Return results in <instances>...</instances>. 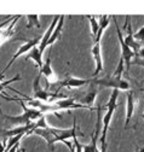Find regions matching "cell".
<instances>
[{"label": "cell", "mask_w": 144, "mask_h": 152, "mask_svg": "<svg viewBox=\"0 0 144 152\" xmlns=\"http://www.w3.org/2000/svg\"><path fill=\"white\" fill-rule=\"evenodd\" d=\"M74 124L70 129H57V128H52V127H46V128H35V129H32L29 130L26 135H30V134H37V135H40L43 137L46 142H47V146L51 148V151L55 150L53 147V144L57 142V141H67L68 139H74V138H78V135L80 137H85V134L82 133H78L76 132V120L74 118Z\"/></svg>", "instance_id": "obj_1"}, {"label": "cell", "mask_w": 144, "mask_h": 152, "mask_svg": "<svg viewBox=\"0 0 144 152\" xmlns=\"http://www.w3.org/2000/svg\"><path fill=\"white\" fill-rule=\"evenodd\" d=\"M92 85H99L103 87H110L113 89H122V91H130L131 89V85L129 83V81L123 80L122 77H116L114 75H107L104 77L97 79L93 77L92 79Z\"/></svg>", "instance_id": "obj_2"}, {"label": "cell", "mask_w": 144, "mask_h": 152, "mask_svg": "<svg viewBox=\"0 0 144 152\" xmlns=\"http://www.w3.org/2000/svg\"><path fill=\"white\" fill-rule=\"evenodd\" d=\"M40 79H41V75L39 74L38 76H35V79L33 81V91H34L33 99H37V100H40V102L50 104V103H53V100L57 99V98H61V99L65 98V96H63V94H60V96H57L56 93L50 94L45 88H41Z\"/></svg>", "instance_id": "obj_3"}, {"label": "cell", "mask_w": 144, "mask_h": 152, "mask_svg": "<svg viewBox=\"0 0 144 152\" xmlns=\"http://www.w3.org/2000/svg\"><path fill=\"white\" fill-rule=\"evenodd\" d=\"M112 20H114L115 22V27H116V33H118V37H119V42L121 45V58L123 59V62L126 63V71L130 70V66H131V63H132V58H134L136 54L133 53V51L125 44L123 41V35L118 26V22H116V18L115 16H112Z\"/></svg>", "instance_id": "obj_4"}, {"label": "cell", "mask_w": 144, "mask_h": 152, "mask_svg": "<svg viewBox=\"0 0 144 152\" xmlns=\"http://www.w3.org/2000/svg\"><path fill=\"white\" fill-rule=\"evenodd\" d=\"M123 29L127 30V34H126V37H123L125 44L127 45L134 54L138 53V51L140 50V44H138L134 39H133V33H132V26H131V16H126V21L123 24Z\"/></svg>", "instance_id": "obj_5"}, {"label": "cell", "mask_w": 144, "mask_h": 152, "mask_svg": "<svg viewBox=\"0 0 144 152\" xmlns=\"http://www.w3.org/2000/svg\"><path fill=\"white\" fill-rule=\"evenodd\" d=\"M40 39H41V37H34V39H29V40H27L26 41V44L24 45H22V46H20V48L18 50H17V52L13 54V57H12V59L7 63V65L4 68V70H3V72H5L12 64H13V62L17 59V58H18V57L20 56H22V54H24V53H28L32 48H34L35 46H38V44L40 42Z\"/></svg>", "instance_id": "obj_6"}, {"label": "cell", "mask_w": 144, "mask_h": 152, "mask_svg": "<svg viewBox=\"0 0 144 152\" xmlns=\"http://www.w3.org/2000/svg\"><path fill=\"white\" fill-rule=\"evenodd\" d=\"M116 107H109L107 109V112L104 115V118H103V128H102V132H101V144H102V150L101 152H105L107 151V145H105V138H107V132H108V128H109V123L113 118V115L115 112Z\"/></svg>", "instance_id": "obj_7"}, {"label": "cell", "mask_w": 144, "mask_h": 152, "mask_svg": "<svg viewBox=\"0 0 144 152\" xmlns=\"http://www.w3.org/2000/svg\"><path fill=\"white\" fill-rule=\"evenodd\" d=\"M92 83V79H78V77H73V76H69L65 80L61 81L60 82V87L58 89L63 88V87H67V88H79V87H82V86H86V85H90Z\"/></svg>", "instance_id": "obj_8"}, {"label": "cell", "mask_w": 144, "mask_h": 152, "mask_svg": "<svg viewBox=\"0 0 144 152\" xmlns=\"http://www.w3.org/2000/svg\"><path fill=\"white\" fill-rule=\"evenodd\" d=\"M40 75H44L46 77V91L48 89V87L51 86V83H55L57 82V79H56V75L52 70V66H51V57L48 56V58L46 59V62L43 64L41 69H40Z\"/></svg>", "instance_id": "obj_9"}, {"label": "cell", "mask_w": 144, "mask_h": 152, "mask_svg": "<svg viewBox=\"0 0 144 152\" xmlns=\"http://www.w3.org/2000/svg\"><path fill=\"white\" fill-rule=\"evenodd\" d=\"M58 21H60V16H53V20H52V22H51V26L48 27V29L45 31V34L43 35V37L40 39V42H39V51H40L41 54L44 53L45 48L47 47V42H48V40H50V37H51L53 30H55V28H56Z\"/></svg>", "instance_id": "obj_10"}, {"label": "cell", "mask_w": 144, "mask_h": 152, "mask_svg": "<svg viewBox=\"0 0 144 152\" xmlns=\"http://www.w3.org/2000/svg\"><path fill=\"white\" fill-rule=\"evenodd\" d=\"M126 99H127V104H126V121H125V129L129 127L130 121L133 116L134 112V106H136V102H134V96L132 91H127L126 93Z\"/></svg>", "instance_id": "obj_11"}, {"label": "cell", "mask_w": 144, "mask_h": 152, "mask_svg": "<svg viewBox=\"0 0 144 152\" xmlns=\"http://www.w3.org/2000/svg\"><path fill=\"white\" fill-rule=\"evenodd\" d=\"M93 59L96 63V69L93 71V77H97V75L103 70V59H102V54H101V42L99 44H93V47L91 50Z\"/></svg>", "instance_id": "obj_12"}, {"label": "cell", "mask_w": 144, "mask_h": 152, "mask_svg": "<svg viewBox=\"0 0 144 152\" xmlns=\"http://www.w3.org/2000/svg\"><path fill=\"white\" fill-rule=\"evenodd\" d=\"M22 16H20V15H17V16H15V18L12 20V22L9 24V27H6V28H3L1 30H0V46L1 45H4L9 39H10V36L13 34V29H15V26H16V23H17V21L20 20Z\"/></svg>", "instance_id": "obj_13"}, {"label": "cell", "mask_w": 144, "mask_h": 152, "mask_svg": "<svg viewBox=\"0 0 144 152\" xmlns=\"http://www.w3.org/2000/svg\"><path fill=\"white\" fill-rule=\"evenodd\" d=\"M33 128H34V122L29 126H20L13 129H5V130H3V135H4V138H12L16 135H20V134H27Z\"/></svg>", "instance_id": "obj_14"}, {"label": "cell", "mask_w": 144, "mask_h": 152, "mask_svg": "<svg viewBox=\"0 0 144 152\" xmlns=\"http://www.w3.org/2000/svg\"><path fill=\"white\" fill-rule=\"evenodd\" d=\"M110 20H112V16H107V15L101 16L99 29H98V33H97V35H96V39L93 40L95 44H99V42H101V39H102V36H103V33H104L105 28L108 27V24H109Z\"/></svg>", "instance_id": "obj_15"}, {"label": "cell", "mask_w": 144, "mask_h": 152, "mask_svg": "<svg viewBox=\"0 0 144 152\" xmlns=\"http://www.w3.org/2000/svg\"><path fill=\"white\" fill-rule=\"evenodd\" d=\"M28 59H33L35 63L38 64V66L41 69V66H43V54L40 53V51H39V47L38 46H35L34 48H32L28 53H27V57H26V61H28Z\"/></svg>", "instance_id": "obj_16"}, {"label": "cell", "mask_w": 144, "mask_h": 152, "mask_svg": "<svg viewBox=\"0 0 144 152\" xmlns=\"http://www.w3.org/2000/svg\"><path fill=\"white\" fill-rule=\"evenodd\" d=\"M64 17H65V16H60V21H58V23H57L55 30H53V33H52V35H51V37H50V40H48V42H47V46L53 45L57 39H60V35H61V33H62V30H63Z\"/></svg>", "instance_id": "obj_17"}, {"label": "cell", "mask_w": 144, "mask_h": 152, "mask_svg": "<svg viewBox=\"0 0 144 152\" xmlns=\"http://www.w3.org/2000/svg\"><path fill=\"white\" fill-rule=\"evenodd\" d=\"M98 121H97V126H96V129L92 134V139H91V142L87 144V145H82V152H96L97 150V139H98Z\"/></svg>", "instance_id": "obj_18"}, {"label": "cell", "mask_w": 144, "mask_h": 152, "mask_svg": "<svg viewBox=\"0 0 144 152\" xmlns=\"http://www.w3.org/2000/svg\"><path fill=\"white\" fill-rule=\"evenodd\" d=\"M96 96H97V89L93 88L90 93H87L85 97H82L81 99H79V104H82V105H86V106H91V105L95 104Z\"/></svg>", "instance_id": "obj_19"}, {"label": "cell", "mask_w": 144, "mask_h": 152, "mask_svg": "<svg viewBox=\"0 0 144 152\" xmlns=\"http://www.w3.org/2000/svg\"><path fill=\"white\" fill-rule=\"evenodd\" d=\"M27 20H28V24H27V28H32V27H35L40 29L41 28V24H40V21H39V16L38 15H28L27 16Z\"/></svg>", "instance_id": "obj_20"}, {"label": "cell", "mask_w": 144, "mask_h": 152, "mask_svg": "<svg viewBox=\"0 0 144 152\" xmlns=\"http://www.w3.org/2000/svg\"><path fill=\"white\" fill-rule=\"evenodd\" d=\"M87 20L90 21V23H91V31H92V37L93 40L96 39V35L98 33V29H99V23L97 22V18L92 15H88L87 16Z\"/></svg>", "instance_id": "obj_21"}, {"label": "cell", "mask_w": 144, "mask_h": 152, "mask_svg": "<svg viewBox=\"0 0 144 152\" xmlns=\"http://www.w3.org/2000/svg\"><path fill=\"white\" fill-rule=\"evenodd\" d=\"M125 71V62L122 58H120V62H119V65L118 68L115 69V71L112 74L114 76H116V77H122V72Z\"/></svg>", "instance_id": "obj_22"}, {"label": "cell", "mask_w": 144, "mask_h": 152, "mask_svg": "<svg viewBox=\"0 0 144 152\" xmlns=\"http://www.w3.org/2000/svg\"><path fill=\"white\" fill-rule=\"evenodd\" d=\"M133 39L138 41H144V26L133 35Z\"/></svg>", "instance_id": "obj_23"}, {"label": "cell", "mask_w": 144, "mask_h": 152, "mask_svg": "<svg viewBox=\"0 0 144 152\" xmlns=\"http://www.w3.org/2000/svg\"><path fill=\"white\" fill-rule=\"evenodd\" d=\"M73 142H74V152H82V145L78 141V138H74L73 139Z\"/></svg>", "instance_id": "obj_24"}, {"label": "cell", "mask_w": 144, "mask_h": 152, "mask_svg": "<svg viewBox=\"0 0 144 152\" xmlns=\"http://www.w3.org/2000/svg\"><path fill=\"white\" fill-rule=\"evenodd\" d=\"M13 18H15V16H13V17H10V18H7V20H6V21H4V22H3L1 24H0V30H1V29H3V28H4L5 26L10 24V23L12 22V20H13Z\"/></svg>", "instance_id": "obj_25"}, {"label": "cell", "mask_w": 144, "mask_h": 152, "mask_svg": "<svg viewBox=\"0 0 144 152\" xmlns=\"http://www.w3.org/2000/svg\"><path fill=\"white\" fill-rule=\"evenodd\" d=\"M138 58H140V59H144V47H140V50L138 51V53L136 54Z\"/></svg>", "instance_id": "obj_26"}, {"label": "cell", "mask_w": 144, "mask_h": 152, "mask_svg": "<svg viewBox=\"0 0 144 152\" xmlns=\"http://www.w3.org/2000/svg\"><path fill=\"white\" fill-rule=\"evenodd\" d=\"M4 77H5V75H4V72L1 71V72H0V82H1V81L4 80Z\"/></svg>", "instance_id": "obj_27"}, {"label": "cell", "mask_w": 144, "mask_h": 152, "mask_svg": "<svg viewBox=\"0 0 144 152\" xmlns=\"http://www.w3.org/2000/svg\"><path fill=\"white\" fill-rule=\"evenodd\" d=\"M143 151H144V147H143V148H142V150H138V148H137V150H136V152H143Z\"/></svg>", "instance_id": "obj_28"}, {"label": "cell", "mask_w": 144, "mask_h": 152, "mask_svg": "<svg viewBox=\"0 0 144 152\" xmlns=\"http://www.w3.org/2000/svg\"><path fill=\"white\" fill-rule=\"evenodd\" d=\"M21 152H26V150L24 148H21Z\"/></svg>", "instance_id": "obj_29"}, {"label": "cell", "mask_w": 144, "mask_h": 152, "mask_svg": "<svg viewBox=\"0 0 144 152\" xmlns=\"http://www.w3.org/2000/svg\"><path fill=\"white\" fill-rule=\"evenodd\" d=\"M17 152H21V148H18V150H17Z\"/></svg>", "instance_id": "obj_30"}, {"label": "cell", "mask_w": 144, "mask_h": 152, "mask_svg": "<svg viewBox=\"0 0 144 152\" xmlns=\"http://www.w3.org/2000/svg\"><path fill=\"white\" fill-rule=\"evenodd\" d=\"M143 118H144V113H143Z\"/></svg>", "instance_id": "obj_31"}]
</instances>
